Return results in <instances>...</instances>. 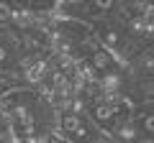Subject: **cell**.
I'll return each instance as SVG.
<instances>
[{"mask_svg":"<svg viewBox=\"0 0 154 143\" xmlns=\"http://www.w3.org/2000/svg\"><path fill=\"white\" fill-rule=\"evenodd\" d=\"M28 143H57V141H54V136H49V133H41V136L28 138Z\"/></svg>","mask_w":154,"mask_h":143,"instance_id":"cell-6","label":"cell"},{"mask_svg":"<svg viewBox=\"0 0 154 143\" xmlns=\"http://www.w3.org/2000/svg\"><path fill=\"white\" fill-rule=\"evenodd\" d=\"M108 64H110V54L108 51H98V54L93 56V66L95 69H108Z\"/></svg>","mask_w":154,"mask_h":143,"instance_id":"cell-4","label":"cell"},{"mask_svg":"<svg viewBox=\"0 0 154 143\" xmlns=\"http://www.w3.org/2000/svg\"><path fill=\"white\" fill-rule=\"evenodd\" d=\"M23 74H26V79L31 84H36V82H41L44 79V74H46V61H41V59H33L31 64L23 69Z\"/></svg>","mask_w":154,"mask_h":143,"instance_id":"cell-1","label":"cell"},{"mask_svg":"<svg viewBox=\"0 0 154 143\" xmlns=\"http://www.w3.org/2000/svg\"><path fill=\"white\" fill-rule=\"evenodd\" d=\"M116 133H118V138H121V141H126V143H131L134 138H136V128H134L131 123H123V125H118V128H116Z\"/></svg>","mask_w":154,"mask_h":143,"instance_id":"cell-3","label":"cell"},{"mask_svg":"<svg viewBox=\"0 0 154 143\" xmlns=\"http://www.w3.org/2000/svg\"><path fill=\"white\" fill-rule=\"evenodd\" d=\"M5 54H8V51H5V49H3V46H0V61L5 59Z\"/></svg>","mask_w":154,"mask_h":143,"instance_id":"cell-8","label":"cell"},{"mask_svg":"<svg viewBox=\"0 0 154 143\" xmlns=\"http://www.w3.org/2000/svg\"><path fill=\"white\" fill-rule=\"evenodd\" d=\"M62 123H64V130L77 133V136H85V128L80 125V118H77V115H72V112H69V115H64V120H62Z\"/></svg>","mask_w":154,"mask_h":143,"instance_id":"cell-2","label":"cell"},{"mask_svg":"<svg viewBox=\"0 0 154 143\" xmlns=\"http://www.w3.org/2000/svg\"><path fill=\"white\" fill-rule=\"evenodd\" d=\"M98 143H113V141H108V138H100V141Z\"/></svg>","mask_w":154,"mask_h":143,"instance_id":"cell-9","label":"cell"},{"mask_svg":"<svg viewBox=\"0 0 154 143\" xmlns=\"http://www.w3.org/2000/svg\"><path fill=\"white\" fill-rule=\"evenodd\" d=\"M11 13H13V8H11V5L0 3V21H11Z\"/></svg>","mask_w":154,"mask_h":143,"instance_id":"cell-7","label":"cell"},{"mask_svg":"<svg viewBox=\"0 0 154 143\" xmlns=\"http://www.w3.org/2000/svg\"><path fill=\"white\" fill-rule=\"evenodd\" d=\"M113 107H108V105H98V107H95V118H98L100 123H105V120H110V118H113Z\"/></svg>","mask_w":154,"mask_h":143,"instance_id":"cell-5","label":"cell"}]
</instances>
